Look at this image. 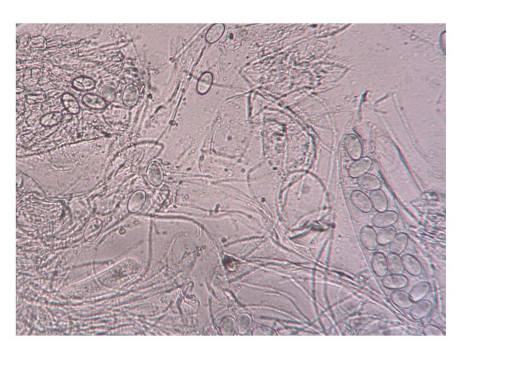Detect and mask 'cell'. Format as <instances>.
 I'll return each instance as SVG.
<instances>
[{"label":"cell","instance_id":"19","mask_svg":"<svg viewBox=\"0 0 522 391\" xmlns=\"http://www.w3.org/2000/svg\"><path fill=\"white\" fill-rule=\"evenodd\" d=\"M391 298L394 304L402 308H410L414 304L409 294L400 290H397L393 292L391 295Z\"/></svg>","mask_w":522,"mask_h":391},{"label":"cell","instance_id":"12","mask_svg":"<svg viewBox=\"0 0 522 391\" xmlns=\"http://www.w3.org/2000/svg\"><path fill=\"white\" fill-rule=\"evenodd\" d=\"M357 182L363 190L373 192L379 190L381 186V182L378 176L371 174H366L358 178Z\"/></svg>","mask_w":522,"mask_h":391},{"label":"cell","instance_id":"13","mask_svg":"<svg viewBox=\"0 0 522 391\" xmlns=\"http://www.w3.org/2000/svg\"><path fill=\"white\" fill-rule=\"evenodd\" d=\"M147 200V194L143 190H138L131 196L128 202V209L131 213L140 211Z\"/></svg>","mask_w":522,"mask_h":391},{"label":"cell","instance_id":"4","mask_svg":"<svg viewBox=\"0 0 522 391\" xmlns=\"http://www.w3.org/2000/svg\"><path fill=\"white\" fill-rule=\"evenodd\" d=\"M360 242L363 246L369 251H374L379 246L377 233L373 227L365 226L360 233Z\"/></svg>","mask_w":522,"mask_h":391},{"label":"cell","instance_id":"23","mask_svg":"<svg viewBox=\"0 0 522 391\" xmlns=\"http://www.w3.org/2000/svg\"><path fill=\"white\" fill-rule=\"evenodd\" d=\"M96 83L93 78L80 76L75 78L72 82V86L75 90L80 92H89L95 88Z\"/></svg>","mask_w":522,"mask_h":391},{"label":"cell","instance_id":"5","mask_svg":"<svg viewBox=\"0 0 522 391\" xmlns=\"http://www.w3.org/2000/svg\"><path fill=\"white\" fill-rule=\"evenodd\" d=\"M372 164V160L369 157H361L351 164L348 170V174L351 178H359L369 171Z\"/></svg>","mask_w":522,"mask_h":391},{"label":"cell","instance_id":"22","mask_svg":"<svg viewBox=\"0 0 522 391\" xmlns=\"http://www.w3.org/2000/svg\"><path fill=\"white\" fill-rule=\"evenodd\" d=\"M397 234V230L393 226L381 228L377 234L379 244L381 246L389 244L393 240Z\"/></svg>","mask_w":522,"mask_h":391},{"label":"cell","instance_id":"9","mask_svg":"<svg viewBox=\"0 0 522 391\" xmlns=\"http://www.w3.org/2000/svg\"><path fill=\"white\" fill-rule=\"evenodd\" d=\"M140 98V90L137 86L130 84L125 87L122 97L125 106L128 108H133L139 102Z\"/></svg>","mask_w":522,"mask_h":391},{"label":"cell","instance_id":"8","mask_svg":"<svg viewBox=\"0 0 522 391\" xmlns=\"http://www.w3.org/2000/svg\"><path fill=\"white\" fill-rule=\"evenodd\" d=\"M371 264H372V269L376 276L382 278L387 274L388 267L387 256L381 252H376L373 255Z\"/></svg>","mask_w":522,"mask_h":391},{"label":"cell","instance_id":"25","mask_svg":"<svg viewBox=\"0 0 522 391\" xmlns=\"http://www.w3.org/2000/svg\"><path fill=\"white\" fill-rule=\"evenodd\" d=\"M224 31L225 26L223 24H214L207 32L205 36L206 42L210 44L215 43L221 38Z\"/></svg>","mask_w":522,"mask_h":391},{"label":"cell","instance_id":"31","mask_svg":"<svg viewBox=\"0 0 522 391\" xmlns=\"http://www.w3.org/2000/svg\"><path fill=\"white\" fill-rule=\"evenodd\" d=\"M31 35L29 34H25L19 38L17 40L18 46L20 48H24L29 45L31 40Z\"/></svg>","mask_w":522,"mask_h":391},{"label":"cell","instance_id":"1","mask_svg":"<svg viewBox=\"0 0 522 391\" xmlns=\"http://www.w3.org/2000/svg\"><path fill=\"white\" fill-rule=\"evenodd\" d=\"M344 142L346 152L352 160L355 161L361 158L363 148L359 138L356 134H350L345 136Z\"/></svg>","mask_w":522,"mask_h":391},{"label":"cell","instance_id":"14","mask_svg":"<svg viewBox=\"0 0 522 391\" xmlns=\"http://www.w3.org/2000/svg\"><path fill=\"white\" fill-rule=\"evenodd\" d=\"M83 102L87 108L95 110H103L107 106V102L102 96L92 93L85 94Z\"/></svg>","mask_w":522,"mask_h":391},{"label":"cell","instance_id":"2","mask_svg":"<svg viewBox=\"0 0 522 391\" xmlns=\"http://www.w3.org/2000/svg\"><path fill=\"white\" fill-rule=\"evenodd\" d=\"M350 199L356 209L363 213H369L373 210V206L370 197L363 192L358 190L352 192Z\"/></svg>","mask_w":522,"mask_h":391},{"label":"cell","instance_id":"15","mask_svg":"<svg viewBox=\"0 0 522 391\" xmlns=\"http://www.w3.org/2000/svg\"><path fill=\"white\" fill-rule=\"evenodd\" d=\"M430 290V284L426 281H420L416 284L410 290V297L413 302H416L424 299L428 294Z\"/></svg>","mask_w":522,"mask_h":391},{"label":"cell","instance_id":"24","mask_svg":"<svg viewBox=\"0 0 522 391\" xmlns=\"http://www.w3.org/2000/svg\"><path fill=\"white\" fill-rule=\"evenodd\" d=\"M213 82V74L210 72H206L198 80L197 84V91L201 96H204L208 92L212 86Z\"/></svg>","mask_w":522,"mask_h":391},{"label":"cell","instance_id":"28","mask_svg":"<svg viewBox=\"0 0 522 391\" xmlns=\"http://www.w3.org/2000/svg\"><path fill=\"white\" fill-rule=\"evenodd\" d=\"M117 92L116 88L111 85L105 86L101 91V96L106 102H113L117 98Z\"/></svg>","mask_w":522,"mask_h":391},{"label":"cell","instance_id":"7","mask_svg":"<svg viewBox=\"0 0 522 391\" xmlns=\"http://www.w3.org/2000/svg\"><path fill=\"white\" fill-rule=\"evenodd\" d=\"M408 282L407 277L402 274H390L382 277L383 286L390 290H400L405 288Z\"/></svg>","mask_w":522,"mask_h":391},{"label":"cell","instance_id":"30","mask_svg":"<svg viewBox=\"0 0 522 391\" xmlns=\"http://www.w3.org/2000/svg\"><path fill=\"white\" fill-rule=\"evenodd\" d=\"M423 332L426 336H442L444 333L438 327L432 324L426 325L423 329Z\"/></svg>","mask_w":522,"mask_h":391},{"label":"cell","instance_id":"6","mask_svg":"<svg viewBox=\"0 0 522 391\" xmlns=\"http://www.w3.org/2000/svg\"><path fill=\"white\" fill-rule=\"evenodd\" d=\"M147 178L150 184L154 186H160L164 180V171L159 162L153 161L148 166L146 172Z\"/></svg>","mask_w":522,"mask_h":391},{"label":"cell","instance_id":"3","mask_svg":"<svg viewBox=\"0 0 522 391\" xmlns=\"http://www.w3.org/2000/svg\"><path fill=\"white\" fill-rule=\"evenodd\" d=\"M398 219L399 216L397 212L386 210L375 214L372 219V224L376 228H385L393 226L397 223Z\"/></svg>","mask_w":522,"mask_h":391},{"label":"cell","instance_id":"18","mask_svg":"<svg viewBox=\"0 0 522 391\" xmlns=\"http://www.w3.org/2000/svg\"><path fill=\"white\" fill-rule=\"evenodd\" d=\"M408 242V236L405 232L397 233L393 240L389 244L391 253L400 255L405 251Z\"/></svg>","mask_w":522,"mask_h":391},{"label":"cell","instance_id":"32","mask_svg":"<svg viewBox=\"0 0 522 391\" xmlns=\"http://www.w3.org/2000/svg\"><path fill=\"white\" fill-rule=\"evenodd\" d=\"M44 70L39 68H34L31 70V76L34 80H39L42 78Z\"/></svg>","mask_w":522,"mask_h":391},{"label":"cell","instance_id":"29","mask_svg":"<svg viewBox=\"0 0 522 391\" xmlns=\"http://www.w3.org/2000/svg\"><path fill=\"white\" fill-rule=\"evenodd\" d=\"M29 46L30 49L34 50H45L47 47L45 37L42 36L33 37L29 42Z\"/></svg>","mask_w":522,"mask_h":391},{"label":"cell","instance_id":"20","mask_svg":"<svg viewBox=\"0 0 522 391\" xmlns=\"http://www.w3.org/2000/svg\"><path fill=\"white\" fill-rule=\"evenodd\" d=\"M62 103L65 108L73 115H77L80 112L81 108L78 100L73 94L66 92L62 94Z\"/></svg>","mask_w":522,"mask_h":391},{"label":"cell","instance_id":"16","mask_svg":"<svg viewBox=\"0 0 522 391\" xmlns=\"http://www.w3.org/2000/svg\"><path fill=\"white\" fill-rule=\"evenodd\" d=\"M103 222L100 219H94L88 224L84 232V238L88 242H93L99 237L103 229Z\"/></svg>","mask_w":522,"mask_h":391},{"label":"cell","instance_id":"11","mask_svg":"<svg viewBox=\"0 0 522 391\" xmlns=\"http://www.w3.org/2000/svg\"><path fill=\"white\" fill-rule=\"evenodd\" d=\"M401 258L404 270L407 273L414 276H417L422 273V264L416 257L409 254H406Z\"/></svg>","mask_w":522,"mask_h":391},{"label":"cell","instance_id":"21","mask_svg":"<svg viewBox=\"0 0 522 391\" xmlns=\"http://www.w3.org/2000/svg\"><path fill=\"white\" fill-rule=\"evenodd\" d=\"M388 272L392 274H402L404 272L402 258L399 255L390 253L387 256Z\"/></svg>","mask_w":522,"mask_h":391},{"label":"cell","instance_id":"10","mask_svg":"<svg viewBox=\"0 0 522 391\" xmlns=\"http://www.w3.org/2000/svg\"><path fill=\"white\" fill-rule=\"evenodd\" d=\"M416 302V304L412 306L410 312L411 316L413 319H422L431 312L433 304L430 300L423 299Z\"/></svg>","mask_w":522,"mask_h":391},{"label":"cell","instance_id":"33","mask_svg":"<svg viewBox=\"0 0 522 391\" xmlns=\"http://www.w3.org/2000/svg\"><path fill=\"white\" fill-rule=\"evenodd\" d=\"M17 111L20 114H23L25 111V105L22 100H18L17 105Z\"/></svg>","mask_w":522,"mask_h":391},{"label":"cell","instance_id":"27","mask_svg":"<svg viewBox=\"0 0 522 391\" xmlns=\"http://www.w3.org/2000/svg\"><path fill=\"white\" fill-rule=\"evenodd\" d=\"M46 99L45 92L41 90H35L27 92V103L29 105L44 103Z\"/></svg>","mask_w":522,"mask_h":391},{"label":"cell","instance_id":"17","mask_svg":"<svg viewBox=\"0 0 522 391\" xmlns=\"http://www.w3.org/2000/svg\"><path fill=\"white\" fill-rule=\"evenodd\" d=\"M374 209L378 212L387 210L388 202L386 195L382 190H376L371 192L369 196Z\"/></svg>","mask_w":522,"mask_h":391},{"label":"cell","instance_id":"26","mask_svg":"<svg viewBox=\"0 0 522 391\" xmlns=\"http://www.w3.org/2000/svg\"><path fill=\"white\" fill-rule=\"evenodd\" d=\"M63 118H64V116L61 112H50L41 118L40 123L44 127L52 128L59 124L62 121Z\"/></svg>","mask_w":522,"mask_h":391}]
</instances>
